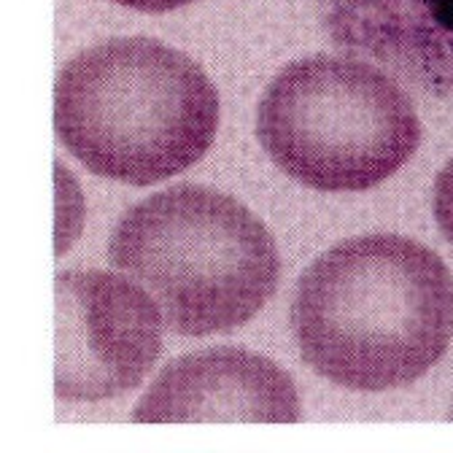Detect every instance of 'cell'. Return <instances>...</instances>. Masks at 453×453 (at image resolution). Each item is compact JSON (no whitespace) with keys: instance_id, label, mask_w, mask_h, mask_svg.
Instances as JSON below:
<instances>
[{"instance_id":"1","label":"cell","mask_w":453,"mask_h":453,"mask_svg":"<svg viewBox=\"0 0 453 453\" xmlns=\"http://www.w3.org/2000/svg\"><path fill=\"white\" fill-rule=\"evenodd\" d=\"M292 332L305 365L351 391L424 378L453 337V275L405 235H359L324 251L300 278Z\"/></svg>"},{"instance_id":"2","label":"cell","mask_w":453,"mask_h":453,"mask_svg":"<svg viewBox=\"0 0 453 453\" xmlns=\"http://www.w3.org/2000/svg\"><path fill=\"white\" fill-rule=\"evenodd\" d=\"M54 130L89 173L151 187L205 157L219 92L189 54L146 35L111 38L57 73Z\"/></svg>"},{"instance_id":"3","label":"cell","mask_w":453,"mask_h":453,"mask_svg":"<svg viewBox=\"0 0 453 453\" xmlns=\"http://www.w3.org/2000/svg\"><path fill=\"white\" fill-rule=\"evenodd\" d=\"M111 265L143 283L184 337L230 332L275 295V238L235 197L176 184L133 205L108 243Z\"/></svg>"},{"instance_id":"4","label":"cell","mask_w":453,"mask_h":453,"mask_svg":"<svg viewBox=\"0 0 453 453\" xmlns=\"http://www.w3.org/2000/svg\"><path fill=\"white\" fill-rule=\"evenodd\" d=\"M257 138L297 184L367 192L421 146L413 97L357 57L311 54L283 65L257 105Z\"/></svg>"},{"instance_id":"5","label":"cell","mask_w":453,"mask_h":453,"mask_svg":"<svg viewBox=\"0 0 453 453\" xmlns=\"http://www.w3.org/2000/svg\"><path fill=\"white\" fill-rule=\"evenodd\" d=\"M54 394L68 403L113 400L141 386L162 354V316L135 283L105 270L54 280Z\"/></svg>"},{"instance_id":"6","label":"cell","mask_w":453,"mask_h":453,"mask_svg":"<svg viewBox=\"0 0 453 453\" xmlns=\"http://www.w3.org/2000/svg\"><path fill=\"white\" fill-rule=\"evenodd\" d=\"M138 424L300 421L292 375L246 349H208L170 362L133 411Z\"/></svg>"},{"instance_id":"7","label":"cell","mask_w":453,"mask_h":453,"mask_svg":"<svg viewBox=\"0 0 453 453\" xmlns=\"http://www.w3.org/2000/svg\"><path fill=\"white\" fill-rule=\"evenodd\" d=\"M319 12L343 54L453 100V0H319Z\"/></svg>"},{"instance_id":"8","label":"cell","mask_w":453,"mask_h":453,"mask_svg":"<svg viewBox=\"0 0 453 453\" xmlns=\"http://www.w3.org/2000/svg\"><path fill=\"white\" fill-rule=\"evenodd\" d=\"M434 221L442 238L453 246V157L442 165V170L434 179Z\"/></svg>"},{"instance_id":"9","label":"cell","mask_w":453,"mask_h":453,"mask_svg":"<svg viewBox=\"0 0 453 453\" xmlns=\"http://www.w3.org/2000/svg\"><path fill=\"white\" fill-rule=\"evenodd\" d=\"M111 4L133 9V12H143V14H165V12H176L184 9L195 0H111Z\"/></svg>"},{"instance_id":"10","label":"cell","mask_w":453,"mask_h":453,"mask_svg":"<svg viewBox=\"0 0 453 453\" xmlns=\"http://www.w3.org/2000/svg\"><path fill=\"white\" fill-rule=\"evenodd\" d=\"M448 418H450V421H453V411H450V416H448Z\"/></svg>"}]
</instances>
